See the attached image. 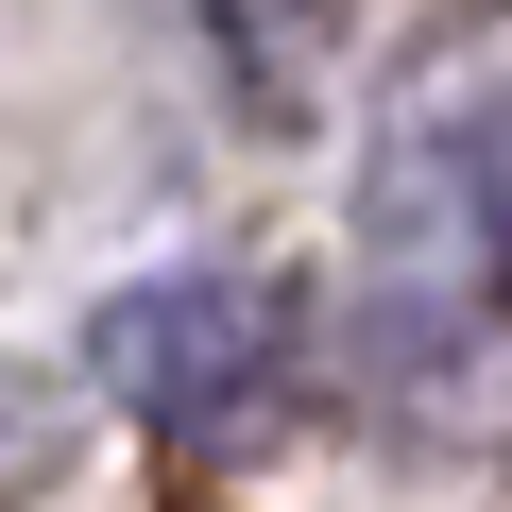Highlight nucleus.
Masks as SVG:
<instances>
[{"label": "nucleus", "instance_id": "nucleus-1", "mask_svg": "<svg viewBox=\"0 0 512 512\" xmlns=\"http://www.w3.org/2000/svg\"><path fill=\"white\" fill-rule=\"evenodd\" d=\"M103 359H120V393L171 444H239L256 410L291 393V308L256 291V274H171V291H137L103 325Z\"/></svg>", "mask_w": 512, "mask_h": 512}, {"label": "nucleus", "instance_id": "nucleus-2", "mask_svg": "<svg viewBox=\"0 0 512 512\" xmlns=\"http://www.w3.org/2000/svg\"><path fill=\"white\" fill-rule=\"evenodd\" d=\"M461 188H478V256H495V291H512V86L478 103V137H461Z\"/></svg>", "mask_w": 512, "mask_h": 512}]
</instances>
